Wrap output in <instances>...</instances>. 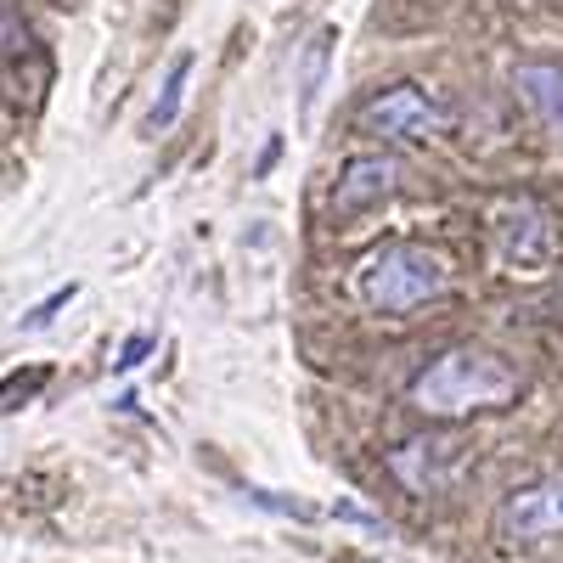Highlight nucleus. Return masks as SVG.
Returning <instances> with one entry per match:
<instances>
[{"label":"nucleus","mask_w":563,"mask_h":563,"mask_svg":"<svg viewBox=\"0 0 563 563\" xmlns=\"http://www.w3.org/2000/svg\"><path fill=\"white\" fill-rule=\"evenodd\" d=\"M192 52H175L169 57V68H164V79H158V97H153V108H147V124H141V135L147 141H158L169 124H175V113H180V97H186V79H192Z\"/></svg>","instance_id":"nucleus-9"},{"label":"nucleus","mask_w":563,"mask_h":563,"mask_svg":"<svg viewBox=\"0 0 563 563\" xmlns=\"http://www.w3.org/2000/svg\"><path fill=\"white\" fill-rule=\"evenodd\" d=\"M400 186V164L395 158H350L339 169L333 186V209H366V203H384Z\"/></svg>","instance_id":"nucleus-6"},{"label":"nucleus","mask_w":563,"mask_h":563,"mask_svg":"<svg viewBox=\"0 0 563 563\" xmlns=\"http://www.w3.org/2000/svg\"><path fill=\"white\" fill-rule=\"evenodd\" d=\"M496 530L519 547H547L563 541V474H547L525 490H512L496 507Z\"/></svg>","instance_id":"nucleus-4"},{"label":"nucleus","mask_w":563,"mask_h":563,"mask_svg":"<svg viewBox=\"0 0 563 563\" xmlns=\"http://www.w3.org/2000/svg\"><path fill=\"white\" fill-rule=\"evenodd\" d=\"M496 254L512 271H541L558 254V220L541 203H501L496 209Z\"/></svg>","instance_id":"nucleus-5"},{"label":"nucleus","mask_w":563,"mask_h":563,"mask_svg":"<svg viewBox=\"0 0 563 563\" xmlns=\"http://www.w3.org/2000/svg\"><path fill=\"white\" fill-rule=\"evenodd\" d=\"M389 467L400 474L406 490H440L451 479V462H445V451L434 440H411V445L389 451Z\"/></svg>","instance_id":"nucleus-8"},{"label":"nucleus","mask_w":563,"mask_h":563,"mask_svg":"<svg viewBox=\"0 0 563 563\" xmlns=\"http://www.w3.org/2000/svg\"><path fill=\"white\" fill-rule=\"evenodd\" d=\"M333 45H339V29H316V34H310L305 57H299V113L316 108L321 79H327V63H333Z\"/></svg>","instance_id":"nucleus-10"},{"label":"nucleus","mask_w":563,"mask_h":563,"mask_svg":"<svg viewBox=\"0 0 563 563\" xmlns=\"http://www.w3.org/2000/svg\"><path fill=\"white\" fill-rule=\"evenodd\" d=\"M512 90H519V102L536 113V124L563 135V68L558 63H519L512 68Z\"/></svg>","instance_id":"nucleus-7"},{"label":"nucleus","mask_w":563,"mask_h":563,"mask_svg":"<svg viewBox=\"0 0 563 563\" xmlns=\"http://www.w3.org/2000/svg\"><path fill=\"white\" fill-rule=\"evenodd\" d=\"M74 294H79V282H63L57 294H45V299H40V305H34L29 316H23V333H34V327H45V321H52V316H57V310H63V305L74 299Z\"/></svg>","instance_id":"nucleus-11"},{"label":"nucleus","mask_w":563,"mask_h":563,"mask_svg":"<svg viewBox=\"0 0 563 563\" xmlns=\"http://www.w3.org/2000/svg\"><path fill=\"white\" fill-rule=\"evenodd\" d=\"M361 130L384 135V141H400V147H422V141H434L445 130V108L417 85H389L361 108Z\"/></svg>","instance_id":"nucleus-3"},{"label":"nucleus","mask_w":563,"mask_h":563,"mask_svg":"<svg viewBox=\"0 0 563 563\" xmlns=\"http://www.w3.org/2000/svg\"><path fill=\"white\" fill-rule=\"evenodd\" d=\"M18 45H23V18L12 0H0V52H18Z\"/></svg>","instance_id":"nucleus-12"},{"label":"nucleus","mask_w":563,"mask_h":563,"mask_svg":"<svg viewBox=\"0 0 563 563\" xmlns=\"http://www.w3.org/2000/svg\"><path fill=\"white\" fill-rule=\"evenodd\" d=\"M451 288V271L434 249L422 243H389L384 254H372L355 276V294L372 310H422Z\"/></svg>","instance_id":"nucleus-2"},{"label":"nucleus","mask_w":563,"mask_h":563,"mask_svg":"<svg viewBox=\"0 0 563 563\" xmlns=\"http://www.w3.org/2000/svg\"><path fill=\"white\" fill-rule=\"evenodd\" d=\"M147 350H153V339H147V333H135V339L124 344V355H119V372H130V366H135L141 355H147Z\"/></svg>","instance_id":"nucleus-14"},{"label":"nucleus","mask_w":563,"mask_h":563,"mask_svg":"<svg viewBox=\"0 0 563 563\" xmlns=\"http://www.w3.org/2000/svg\"><path fill=\"white\" fill-rule=\"evenodd\" d=\"M512 400H519V372L474 344L440 350L411 378V406L429 417H474V411H496Z\"/></svg>","instance_id":"nucleus-1"},{"label":"nucleus","mask_w":563,"mask_h":563,"mask_svg":"<svg viewBox=\"0 0 563 563\" xmlns=\"http://www.w3.org/2000/svg\"><path fill=\"white\" fill-rule=\"evenodd\" d=\"M276 153H282V135H271L265 147H260V164H254V175H265V169L276 164Z\"/></svg>","instance_id":"nucleus-15"},{"label":"nucleus","mask_w":563,"mask_h":563,"mask_svg":"<svg viewBox=\"0 0 563 563\" xmlns=\"http://www.w3.org/2000/svg\"><path fill=\"white\" fill-rule=\"evenodd\" d=\"M327 512H333V519H350V525H361V530H372V536H384V519H378V512H366V507H355V501H333Z\"/></svg>","instance_id":"nucleus-13"}]
</instances>
